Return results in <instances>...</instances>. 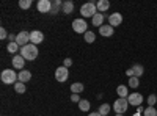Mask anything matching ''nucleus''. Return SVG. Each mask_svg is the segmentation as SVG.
<instances>
[{"mask_svg":"<svg viewBox=\"0 0 157 116\" xmlns=\"http://www.w3.org/2000/svg\"><path fill=\"white\" fill-rule=\"evenodd\" d=\"M43 41H44V35H43V32H39V30H33V32H30V44L38 46V44H41Z\"/></svg>","mask_w":157,"mask_h":116,"instance_id":"9d476101","label":"nucleus"},{"mask_svg":"<svg viewBox=\"0 0 157 116\" xmlns=\"http://www.w3.org/2000/svg\"><path fill=\"white\" fill-rule=\"evenodd\" d=\"M113 33H115V28L112 25H102V27H99V35L104 38H110Z\"/></svg>","mask_w":157,"mask_h":116,"instance_id":"ddd939ff","label":"nucleus"},{"mask_svg":"<svg viewBox=\"0 0 157 116\" xmlns=\"http://www.w3.org/2000/svg\"><path fill=\"white\" fill-rule=\"evenodd\" d=\"M71 100H72V102H77V104H78V102H80L82 99H80V96H78V94H71Z\"/></svg>","mask_w":157,"mask_h":116,"instance_id":"473e14b6","label":"nucleus"},{"mask_svg":"<svg viewBox=\"0 0 157 116\" xmlns=\"http://www.w3.org/2000/svg\"><path fill=\"white\" fill-rule=\"evenodd\" d=\"M83 89H85V86H83V83H80V82H75V83L71 85V93H72V94H80Z\"/></svg>","mask_w":157,"mask_h":116,"instance_id":"aec40b11","label":"nucleus"},{"mask_svg":"<svg viewBox=\"0 0 157 116\" xmlns=\"http://www.w3.org/2000/svg\"><path fill=\"white\" fill-rule=\"evenodd\" d=\"M104 19H105V16H104L102 13H96V14L93 16V19H91V25H94V27H102Z\"/></svg>","mask_w":157,"mask_h":116,"instance_id":"dca6fc26","label":"nucleus"},{"mask_svg":"<svg viewBox=\"0 0 157 116\" xmlns=\"http://www.w3.org/2000/svg\"><path fill=\"white\" fill-rule=\"evenodd\" d=\"M32 79V72L27 71V69H24L17 74V82H22V83H27L29 80Z\"/></svg>","mask_w":157,"mask_h":116,"instance_id":"f3484780","label":"nucleus"},{"mask_svg":"<svg viewBox=\"0 0 157 116\" xmlns=\"http://www.w3.org/2000/svg\"><path fill=\"white\" fill-rule=\"evenodd\" d=\"M8 36H10V35L6 33V30H5L3 27H2V28H0V39H6V38H8Z\"/></svg>","mask_w":157,"mask_h":116,"instance_id":"7c9ffc66","label":"nucleus"},{"mask_svg":"<svg viewBox=\"0 0 157 116\" xmlns=\"http://www.w3.org/2000/svg\"><path fill=\"white\" fill-rule=\"evenodd\" d=\"M112 108H113V107H110L109 104H102V105L99 107V110H98V111H99L102 116H107V114L110 113V110H112Z\"/></svg>","mask_w":157,"mask_h":116,"instance_id":"393cba45","label":"nucleus"},{"mask_svg":"<svg viewBox=\"0 0 157 116\" xmlns=\"http://www.w3.org/2000/svg\"><path fill=\"white\" fill-rule=\"evenodd\" d=\"M115 116H124V114H115Z\"/></svg>","mask_w":157,"mask_h":116,"instance_id":"4c0bfd02","label":"nucleus"},{"mask_svg":"<svg viewBox=\"0 0 157 116\" xmlns=\"http://www.w3.org/2000/svg\"><path fill=\"white\" fill-rule=\"evenodd\" d=\"M63 66H64V68H71V66H72V60H71V58H64Z\"/></svg>","mask_w":157,"mask_h":116,"instance_id":"2f4dec72","label":"nucleus"},{"mask_svg":"<svg viewBox=\"0 0 157 116\" xmlns=\"http://www.w3.org/2000/svg\"><path fill=\"white\" fill-rule=\"evenodd\" d=\"M132 71H134V75L140 79V77L143 75V72H145V68H143L141 64H134V66H132Z\"/></svg>","mask_w":157,"mask_h":116,"instance_id":"5701e85b","label":"nucleus"},{"mask_svg":"<svg viewBox=\"0 0 157 116\" xmlns=\"http://www.w3.org/2000/svg\"><path fill=\"white\" fill-rule=\"evenodd\" d=\"M88 116H102V114H101L99 111H94V113H90Z\"/></svg>","mask_w":157,"mask_h":116,"instance_id":"c9c22d12","label":"nucleus"},{"mask_svg":"<svg viewBox=\"0 0 157 116\" xmlns=\"http://www.w3.org/2000/svg\"><path fill=\"white\" fill-rule=\"evenodd\" d=\"M143 116H157V110L154 107H146L143 111Z\"/></svg>","mask_w":157,"mask_h":116,"instance_id":"cd10ccee","label":"nucleus"},{"mask_svg":"<svg viewBox=\"0 0 157 116\" xmlns=\"http://www.w3.org/2000/svg\"><path fill=\"white\" fill-rule=\"evenodd\" d=\"M6 50H8V54H11V55H17L16 52H21V47H19V44L14 41V43H8Z\"/></svg>","mask_w":157,"mask_h":116,"instance_id":"6ab92c4d","label":"nucleus"},{"mask_svg":"<svg viewBox=\"0 0 157 116\" xmlns=\"http://www.w3.org/2000/svg\"><path fill=\"white\" fill-rule=\"evenodd\" d=\"M143 111H145V108H143L141 105H140V107H137V113H141V114H143Z\"/></svg>","mask_w":157,"mask_h":116,"instance_id":"f704fd0d","label":"nucleus"},{"mask_svg":"<svg viewBox=\"0 0 157 116\" xmlns=\"http://www.w3.org/2000/svg\"><path fill=\"white\" fill-rule=\"evenodd\" d=\"M25 61H27V60H25L21 54H17V55H14V57H13V66H14L16 69H19V71H24V66H25Z\"/></svg>","mask_w":157,"mask_h":116,"instance_id":"f8f14e48","label":"nucleus"},{"mask_svg":"<svg viewBox=\"0 0 157 116\" xmlns=\"http://www.w3.org/2000/svg\"><path fill=\"white\" fill-rule=\"evenodd\" d=\"M129 88H138V85H140V79H138V77H130V79H129Z\"/></svg>","mask_w":157,"mask_h":116,"instance_id":"bb28decb","label":"nucleus"},{"mask_svg":"<svg viewBox=\"0 0 157 116\" xmlns=\"http://www.w3.org/2000/svg\"><path fill=\"white\" fill-rule=\"evenodd\" d=\"M96 8H98L99 13H105V11L110 9V2H109V0H98V2H96Z\"/></svg>","mask_w":157,"mask_h":116,"instance_id":"2eb2a0df","label":"nucleus"},{"mask_svg":"<svg viewBox=\"0 0 157 116\" xmlns=\"http://www.w3.org/2000/svg\"><path fill=\"white\" fill-rule=\"evenodd\" d=\"M132 116H143V114H141V113H134Z\"/></svg>","mask_w":157,"mask_h":116,"instance_id":"e433bc0d","label":"nucleus"},{"mask_svg":"<svg viewBox=\"0 0 157 116\" xmlns=\"http://www.w3.org/2000/svg\"><path fill=\"white\" fill-rule=\"evenodd\" d=\"M16 43L19 44V47H24V46L30 44V33L25 32V30H22L21 33H17L16 35Z\"/></svg>","mask_w":157,"mask_h":116,"instance_id":"6e6552de","label":"nucleus"},{"mask_svg":"<svg viewBox=\"0 0 157 116\" xmlns=\"http://www.w3.org/2000/svg\"><path fill=\"white\" fill-rule=\"evenodd\" d=\"M72 11H74V3L71 2V0L63 2V6H61V13H63V14H71Z\"/></svg>","mask_w":157,"mask_h":116,"instance_id":"a211bd4d","label":"nucleus"},{"mask_svg":"<svg viewBox=\"0 0 157 116\" xmlns=\"http://www.w3.org/2000/svg\"><path fill=\"white\" fill-rule=\"evenodd\" d=\"M36 9L39 13H43V14H46V13H49V14H50L52 2H50V0H39V2L36 3Z\"/></svg>","mask_w":157,"mask_h":116,"instance_id":"1a4fd4ad","label":"nucleus"},{"mask_svg":"<svg viewBox=\"0 0 157 116\" xmlns=\"http://www.w3.org/2000/svg\"><path fill=\"white\" fill-rule=\"evenodd\" d=\"M126 75L129 77V79H130V77H135V75H134V71H132V68H129V69L126 71Z\"/></svg>","mask_w":157,"mask_h":116,"instance_id":"72a5a7b5","label":"nucleus"},{"mask_svg":"<svg viewBox=\"0 0 157 116\" xmlns=\"http://www.w3.org/2000/svg\"><path fill=\"white\" fill-rule=\"evenodd\" d=\"M14 91H16L17 94H24L25 91H27V88H25V83H22V82H17V83L14 85Z\"/></svg>","mask_w":157,"mask_h":116,"instance_id":"a878e982","label":"nucleus"},{"mask_svg":"<svg viewBox=\"0 0 157 116\" xmlns=\"http://www.w3.org/2000/svg\"><path fill=\"white\" fill-rule=\"evenodd\" d=\"M19 54H21L25 60H27V61H33V60H36L39 50H38V47H36L35 44H27V46L21 47V52H19Z\"/></svg>","mask_w":157,"mask_h":116,"instance_id":"f257e3e1","label":"nucleus"},{"mask_svg":"<svg viewBox=\"0 0 157 116\" xmlns=\"http://www.w3.org/2000/svg\"><path fill=\"white\" fill-rule=\"evenodd\" d=\"M90 107H91V104L86 99H82L80 102H78V110L80 111H90Z\"/></svg>","mask_w":157,"mask_h":116,"instance_id":"4be33fe9","label":"nucleus"},{"mask_svg":"<svg viewBox=\"0 0 157 116\" xmlns=\"http://www.w3.org/2000/svg\"><path fill=\"white\" fill-rule=\"evenodd\" d=\"M61 6H63V2H60V0H54V2H52L50 14H57V13H60V8Z\"/></svg>","mask_w":157,"mask_h":116,"instance_id":"412c9836","label":"nucleus"},{"mask_svg":"<svg viewBox=\"0 0 157 116\" xmlns=\"http://www.w3.org/2000/svg\"><path fill=\"white\" fill-rule=\"evenodd\" d=\"M113 111L116 113V114H124L126 111H127V108H129V102H127V99H121V97H118L115 102H113Z\"/></svg>","mask_w":157,"mask_h":116,"instance_id":"20e7f679","label":"nucleus"},{"mask_svg":"<svg viewBox=\"0 0 157 116\" xmlns=\"http://www.w3.org/2000/svg\"><path fill=\"white\" fill-rule=\"evenodd\" d=\"M157 104V96L155 94H149L148 96V107H154Z\"/></svg>","mask_w":157,"mask_h":116,"instance_id":"c756f323","label":"nucleus"},{"mask_svg":"<svg viewBox=\"0 0 157 116\" xmlns=\"http://www.w3.org/2000/svg\"><path fill=\"white\" fill-rule=\"evenodd\" d=\"M72 30H74L75 33H82V35H85V33L88 32V24H86V21H85L83 17L74 19V21H72Z\"/></svg>","mask_w":157,"mask_h":116,"instance_id":"39448f33","label":"nucleus"},{"mask_svg":"<svg viewBox=\"0 0 157 116\" xmlns=\"http://www.w3.org/2000/svg\"><path fill=\"white\" fill-rule=\"evenodd\" d=\"M96 13H98L96 2H88V3H85V5L80 6V14H82L83 19H86V17H91V19H93V16L96 14Z\"/></svg>","mask_w":157,"mask_h":116,"instance_id":"7ed1b4c3","label":"nucleus"},{"mask_svg":"<svg viewBox=\"0 0 157 116\" xmlns=\"http://www.w3.org/2000/svg\"><path fill=\"white\" fill-rule=\"evenodd\" d=\"M0 80H2L5 85H13L14 86L17 83V74L13 69H3L2 74H0Z\"/></svg>","mask_w":157,"mask_h":116,"instance_id":"f03ea898","label":"nucleus"},{"mask_svg":"<svg viewBox=\"0 0 157 116\" xmlns=\"http://www.w3.org/2000/svg\"><path fill=\"white\" fill-rule=\"evenodd\" d=\"M32 6V0H21L19 2V8H22V9H29Z\"/></svg>","mask_w":157,"mask_h":116,"instance_id":"c85d7f7f","label":"nucleus"},{"mask_svg":"<svg viewBox=\"0 0 157 116\" xmlns=\"http://www.w3.org/2000/svg\"><path fill=\"white\" fill-rule=\"evenodd\" d=\"M123 24V14L121 13H112V14L109 16V25H112V27H118V25Z\"/></svg>","mask_w":157,"mask_h":116,"instance_id":"9b49d317","label":"nucleus"},{"mask_svg":"<svg viewBox=\"0 0 157 116\" xmlns=\"http://www.w3.org/2000/svg\"><path fill=\"white\" fill-rule=\"evenodd\" d=\"M83 39H85V43L91 44V43H94V41H96V35H94L93 32H86V33L83 35Z\"/></svg>","mask_w":157,"mask_h":116,"instance_id":"b1692460","label":"nucleus"},{"mask_svg":"<svg viewBox=\"0 0 157 116\" xmlns=\"http://www.w3.org/2000/svg\"><path fill=\"white\" fill-rule=\"evenodd\" d=\"M68 77H69V71L68 68H64V66H60L55 69V80L63 83V82H66L68 80Z\"/></svg>","mask_w":157,"mask_h":116,"instance_id":"0eeeda50","label":"nucleus"},{"mask_svg":"<svg viewBox=\"0 0 157 116\" xmlns=\"http://www.w3.org/2000/svg\"><path fill=\"white\" fill-rule=\"evenodd\" d=\"M143 100H145L143 94H141V93H137V91L130 93V94H129V97H127L129 105H134V107H140V105L143 104Z\"/></svg>","mask_w":157,"mask_h":116,"instance_id":"423d86ee","label":"nucleus"},{"mask_svg":"<svg viewBox=\"0 0 157 116\" xmlns=\"http://www.w3.org/2000/svg\"><path fill=\"white\" fill-rule=\"evenodd\" d=\"M116 94H118V97H121V99H127L130 93H129V88L126 85H118L116 86Z\"/></svg>","mask_w":157,"mask_h":116,"instance_id":"4468645a","label":"nucleus"}]
</instances>
